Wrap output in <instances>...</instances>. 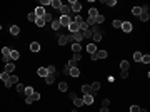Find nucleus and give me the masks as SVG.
<instances>
[{
	"label": "nucleus",
	"mask_w": 150,
	"mask_h": 112,
	"mask_svg": "<svg viewBox=\"0 0 150 112\" xmlns=\"http://www.w3.org/2000/svg\"><path fill=\"white\" fill-rule=\"evenodd\" d=\"M70 8H72V12L79 13L80 10H82V4H80L79 0H72V2H70Z\"/></svg>",
	"instance_id": "obj_1"
},
{
	"label": "nucleus",
	"mask_w": 150,
	"mask_h": 112,
	"mask_svg": "<svg viewBox=\"0 0 150 112\" xmlns=\"http://www.w3.org/2000/svg\"><path fill=\"white\" fill-rule=\"evenodd\" d=\"M120 28H122V32H125V34H130L132 30H134V27H132V24H130V22H122Z\"/></svg>",
	"instance_id": "obj_2"
},
{
	"label": "nucleus",
	"mask_w": 150,
	"mask_h": 112,
	"mask_svg": "<svg viewBox=\"0 0 150 112\" xmlns=\"http://www.w3.org/2000/svg\"><path fill=\"white\" fill-rule=\"evenodd\" d=\"M59 22H60V25H62V27H68V25H70V22H72V19L70 17H67V15H62L59 19Z\"/></svg>",
	"instance_id": "obj_3"
},
{
	"label": "nucleus",
	"mask_w": 150,
	"mask_h": 112,
	"mask_svg": "<svg viewBox=\"0 0 150 112\" xmlns=\"http://www.w3.org/2000/svg\"><path fill=\"white\" fill-rule=\"evenodd\" d=\"M105 57H107V50H97V52L92 55V59L99 60V59H105Z\"/></svg>",
	"instance_id": "obj_4"
},
{
	"label": "nucleus",
	"mask_w": 150,
	"mask_h": 112,
	"mask_svg": "<svg viewBox=\"0 0 150 112\" xmlns=\"http://www.w3.org/2000/svg\"><path fill=\"white\" fill-rule=\"evenodd\" d=\"M33 13L37 15V19H44V15H45L47 12H45V8H44V7H40V5H39V7L35 8V12H33Z\"/></svg>",
	"instance_id": "obj_5"
},
{
	"label": "nucleus",
	"mask_w": 150,
	"mask_h": 112,
	"mask_svg": "<svg viewBox=\"0 0 150 112\" xmlns=\"http://www.w3.org/2000/svg\"><path fill=\"white\" fill-rule=\"evenodd\" d=\"M13 70H15V64H13V62H8V64H5V70H4V72H7V74H10V75H12Z\"/></svg>",
	"instance_id": "obj_6"
},
{
	"label": "nucleus",
	"mask_w": 150,
	"mask_h": 112,
	"mask_svg": "<svg viewBox=\"0 0 150 112\" xmlns=\"http://www.w3.org/2000/svg\"><path fill=\"white\" fill-rule=\"evenodd\" d=\"M62 0H50V7L52 8H55V10H60L62 8Z\"/></svg>",
	"instance_id": "obj_7"
},
{
	"label": "nucleus",
	"mask_w": 150,
	"mask_h": 112,
	"mask_svg": "<svg viewBox=\"0 0 150 112\" xmlns=\"http://www.w3.org/2000/svg\"><path fill=\"white\" fill-rule=\"evenodd\" d=\"M83 105H92L93 104V95H90V94H87V95H83Z\"/></svg>",
	"instance_id": "obj_8"
},
{
	"label": "nucleus",
	"mask_w": 150,
	"mask_h": 112,
	"mask_svg": "<svg viewBox=\"0 0 150 112\" xmlns=\"http://www.w3.org/2000/svg\"><path fill=\"white\" fill-rule=\"evenodd\" d=\"M68 32H72V34H75V32H79V24H77V22H73V20H72L70 22V25H68Z\"/></svg>",
	"instance_id": "obj_9"
},
{
	"label": "nucleus",
	"mask_w": 150,
	"mask_h": 112,
	"mask_svg": "<svg viewBox=\"0 0 150 112\" xmlns=\"http://www.w3.org/2000/svg\"><path fill=\"white\" fill-rule=\"evenodd\" d=\"M70 12H72L70 5H62V8H60V13H62V15H67V17H70Z\"/></svg>",
	"instance_id": "obj_10"
},
{
	"label": "nucleus",
	"mask_w": 150,
	"mask_h": 112,
	"mask_svg": "<svg viewBox=\"0 0 150 112\" xmlns=\"http://www.w3.org/2000/svg\"><path fill=\"white\" fill-rule=\"evenodd\" d=\"M30 50H32L33 54L40 52V44H39V42H32V44H30Z\"/></svg>",
	"instance_id": "obj_11"
},
{
	"label": "nucleus",
	"mask_w": 150,
	"mask_h": 112,
	"mask_svg": "<svg viewBox=\"0 0 150 112\" xmlns=\"http://www.w3.org/2000/svg\"><path fill=\"white\" fill-rule=\"evenodd\" d=\"M97 15H99V10H97V8H95V7H92L90 10H88V17L95 20V19H97Z\"/></svg>",
	"instance_id": "obj_12"
},
{
	"label": "nucleus",
	"mask_w": 150,
	"mask_h": 112,
	"mask_svg": "<svg viewBox=\"0 0 150 112\" xmlns=\"http://www.w3.org/2000/svg\"><path fill=\"white\" fill-rule=\"evenodd\" d=\"M72 50H73V54H82V45L77 44V42H73V45H72Z\"/></svg>",
	"instance_id": "obj_13"
},
{
	"label": "nucleus",
	"mask_w": 150,
	"mask_h": 112,
	"mask_svg": "<svg viewBox=\"0 0 150 112\" xmlns=\"http://www.w3.org/2000/svg\"><path fill=\"white\" fill-rule=\"evenodd\" d=\"M73 39H75V42H77V44H80V42L83 40V34L80 32V30H79V32H75V34H73Z\"/></svg>",
	"instance_id": "obj_14"
},
{
	"label": "nucleus",
	"mask_w": 150,
	"mask_h": 112,
	"mask_svg": "<svg viewBox=\"0 0 150 112\" xmlns=\"http://www.w3.org/2000/svg\"><path fill=\"white\" fill-rule=\"evenodd\" d=\"M82 92H83V95H87V94H90V95H95V94L92 92L90 85H82Z\"/></svg>",
	"instance_id": "obj_15"
},
{
	"label": "nucleus",
	"mask_w": 150,
	"mask_h": 112,
	"mask_svg": "<svg viewBox=\"0 0 150 112\" xmlns=\"http://www.w3.org/2000/svg\"><path fill=\"white\" fill-rule=\"evenodd\" d=\"M10 52H12V50L8 47H4L2 49V59H8V57H10Z\"/></svg>",
	"instance_id": "obj_16"
},
{
	"label": "nucleus",
	"mask_w": 150,
	"mask_h": 112,
	"mask_svg": "<svg viewBox=\"0 0 150 112\" xmlns=\"http://www.w3.org/2000/svg\"><path fill=\"white\" fill-rule=\"evenodd\" d=\"M37 74H39L40 77H44V79H45V77L48 75V72H47V67H40L39 70H37Z\"/></svg>",
	"instance_id": "obj_17"
},
{
	"label": "nucleus",
	"mask_w": 150,
	"mask_h": 112,
	"mask_svg": "<svg viewBox=\"0 0 150 112\" xmlns=\"http://www.w3.org/2000/svg\"><path fill=\"white\" fill-rule=\"evenodd\" d=\"M87 52L90 54V55H93V54L97 52V45H93V44H88V45H87Z\"/></svg>",
	"instance_id": "obj_18"
},
{
	"label": "nucleus",
	"mask_w": 150,
	"mask_h": 112,
	"mask_svg": "<svg viewBox=\"0 0 150 112\" xmlns=\"http://www.w3.org/2000/svg\"><path fill=\"white\" fill-rule=\"evenodd\" d=\"M68 74H70L72 77H79V75H80V69H79V67H72Z\"/></svg>",
	"instance_id": "obj_19"
},
{
	"label": "nucleus",
	"mask_w": 150,
	"mask_h": 112,
	"mask_svg": "<svg viewBox=\"0 0 150 112\" xmlns=\"http://www.w3.org/2000/svg\"><path fill=\"white\" fill-rule=\"evenodd\" d=\"M10 59H12V62H15L17 59H20V52L18 50H12L10 52Z\"/></svg>",
	"instance_id": "obj_20"
},
{
	"label": "nucleus",
	"mask_w": 150,
	"mask_h": 112,
	"mask_svg": "<svg viewBox=\"0 0 150 112\" xmlns=\"http://www.w3.org/2000/svg\"><path fill=\"white\" fill-rule=\"evenodd\" d=\"M60 27H62V25H60L59 19H53V20H52V28H53V30H55V32H57V30H59Z\"/></svg>",
	"instance_id": "obj_21"
},
{
	"label": "nucleus",
	"mask_w": 150,
	"mask_h": 112,
	"mask_svg": "<svg viewBox=\"0 0 150 112\" xmlns=\"http://www.w3.org/2000/svg\"><path fill=\"white\" fill-rule=\"evenodd\" d=\"M10 34H12L13 37H15V35H18V34H20V28H18V25H12V27H10Z\"/></svg>",
	"instance_id": "obj_22"
},
{
	"label": "nucleus",
	"mask_w": 150,
	"mask_h": 112,
	"mask_svg": "<svg viewBox=\"0 0 150 112\" xmlns=\"http://www.w3.org/2000/svg\"><path fill=\"white\" fill-rule=\"evenodd\" d=\"M128 67H130V62H128V60H122V62H120V69H122V70H128Z\"/></svg>",
	"instance_id": "obj_23"
},
{
	"label": "nucleus",
	"mask_w": 150,
	"mask_h": 112,
	"mask_svg": "<svg viewBox=\"0 0 150 112\" xmlns=\"http://www.w3.org/2000/svg\"><path fill=\"white\" fill-rule=\"evenodd\" d=\"M35 92V90H33V89L30 87V85H27V87H25V90H24V94H25V97H30L32 94Z\"/></svg>",
	"instance_id": "obj_24"
},
{
	"label": "nucleus",
	"mask_w": 150,
	"mask_h": 112,
	"mask_svg": "<svg viewBox=\"0 0 150 112\" xmlns=\"http://www.w3.org/2000/svg\"><path fill=\"white\" fill-rule=\"evenodd\" d=\"M53 80H55V74H48V75L45 77V82H47V84H53Z\"/></svg>",
	"instance_id": "obj_25"
},
{
	"label": "nucleus",
	"mask_w": 150,
	"mask_h": 112,
	"mask_svg": "<svg viewBox=\"0 0 150 112\" xmlns=\"http://www.w3.org/2000/svg\"><path fill=\"white\" fill-rule=\"evenodd\" d=\"M59 45H67V35H59Z\"/></svg>",
	"instance_id": "obj_26"
},
{
	"label": "nucleus",
	"mask_w": 150,
	"mask_h": 112,
	"mask_svg": "<svg viewBox=\"0 0 150 112\" xmlns=\"http://www.w3.org/2000/svg\"><path fill=\"white\" fill-rule=\"evenodd\" d=\"M67 87H68L67 82H60V84H59V90H60V92H67Z\"/></svg>",
	"instance_id": "obj_27"
},
{
	"label": "nucleus",
	"mask_w": 150,
	"mask_h": 112,
	"mask_svg": "<svg viewBox=\"0 0 150 112\" xmlns=\"http://www.w3.org/2000/svg\"><path fill=\"white\" fill-rule=\"evenodd\" d=\"M132 13H134L135 17H140V13H142V8H140V7H134V8H132Z\"/></svg>",
	"instance_id": "obj_28"
},
{
	"label": "nucleus",
	"mask_w": 150,
	"mask_h": 112,
	"mask_svg": "<svg viewBox=\"0 0 150 112\" xmlns=\"http://www.w3.org/2000/svg\"><path fill=\"white\" fill-rule=\"evenodd\" d=\"M90 89H92V92H97V90H99V89H100V82H93V84H92L90 85Z\"/></svg>",
	"instance_id": "obj_29"
},
{
	"label": "nucleus",
	"mask_w": 150,
	"mask_h": 112,
	"mask_svg": "<svg viewBox=\"0 0 150 112\" xmlns=\"http://www.w3.org/2000/svg\"><path fill=\"white\" fill-rule=\"evenodd\" d=\"M142 57H143L142 52H135V54H134V60H135V62H140V60H142Z\"/></svg>",
	"instance_id": "obj_30"
},
{
	"label": "nucleus",
	"mask_w": 150,
	"mask_h": 112,
	"mask_svg": "<svg viewBox=\"0 0 150 112\" xmlns=\"http://www.w3.org/2000/svg\"><path fill=\"white\" fill-rule=\"evenodd\" d=\"M103 22H105V17H103V15H100V13H99V15H97V19H95V24L99 25V24H103Z\"/></svg>",
	"instance_id": "obj_31"
},
{
	"label": "nucleus",
	"mask_w": 150,
	"mask_h": 112,
	"mask_svg": "<svg viewBox=\"0 0 150 112\" xmlns=\"http://www.w3.org/2000/svg\"><path fill=\"white\" fill-rule=\"evenodd\" d=\"M92 37H93V40H95V42H100V40H102V32H95Z\"/></svg>",
	"instance_id": "obj_32"
},
{
	"label": "nucleus",
	"mask_w": 150,
	"mask_h": 112,
	"mask_svg": "<svg viewBox=\"0 0 150 112\" xmlns=\"http://www.w3.org/2000/svg\"><path fill=\"white\" fill-rule=\"evenodd\" d=\"M83 34V39H90L92 35H93V32H92L90 28H88V30H85V32H82Z\"/></svg>",
	"instance_id": "obj_33"
},
{
	"label": "nucleus",
	"mask_w": 150,
	"mask_h": 112,
	"mask_svg": "<svg viewBox=\"0 0 150 112\" xmlns=\"http://www.w3.org/2000/svg\"><path fill=\"white\" fill-rule=\"evenodd\" d=\"M0 79L4 80V82H7V80L10 79V74H7V72H2V74H0Z\"/></svg>",
	"instance_id": "obj_34"
},
{
	"label": "nucleus",
	"mask_w": 150,
	"mask_h": 112,
	"mask_svg": "<svg viewBox=\"0 0 150 112\" xmlns=\"http://www.w3.org/2000/svg\"><path fill=\"white\" fill-rule=\"evenodd\" d=\"M138 19L142 20V22H147V20H148V19H150V17H148V13H145V12H142V13H140V17H138Z\"/></svg>",
	"instance_id": "obj_35"
},
{
	"label": "nucleus",
	"mask_w": 150,
	"mask_h": 112,
	"mask_svg": "<svg viewBox=\"0 0 150 112\" xmlns=\"http://www.w3.org/2000/svg\"><path fill=\"white\" fill-rule=\"evenodd\" d=\"M27 20H30V22H35V20H37V15H35L33 12H30V13L27 15Z\"/></svg>",
	"instance_id": "obj_36"
},
{
	"label": "nucleus",
	"mask_w": 150,
	"mask_h": 112,
	"mask_svg": "<svg viewBox=\"0 0 150 112\" xmlns=\"http://www.w3.org/2000/svg\"><path fill=\"white\" fill-rule=\"evenodd\" d=\"M44 20H45V24H47V22H52V20H53V17H52V13H45L44 15Z\"/></svg>",
	"instance_id": "obj_37"
},
{
	"label": "nucleus",
	"mask_w": 150,
	"mask_h": 112,
	"mask_svg": "<svg viewBox=\"0 0 150 112\" xmlns=\"http://www.w3.org/2000/svg\"><path fill=\"white\" fill-rule=\"evenodd\" d=\"M73 104L77 105V107H82V105H83V100H82V99H77V97H75V99H73Z\"/></svg>",
	"instance_id": "obj_38"
},
{
	"label": "nucleus",
	"mask_w": 150,
	"mask_h": 112,
	"mask_svg": "<svg viewBox=\"0 0 150 112\" xmlns=\"http://www.w3.org/2000/svg\"><path fill=\"white\" fill-rule=\"evenodd\" d=\"M103 4H105L107 7H114V5H117V0H107V2H103Z\"/></svg>",
	"instance_id": "obj_39"
},
{
	"label": "nucleus",
	"mask_w": 150,
	"mask_h": 112,
	"mask_svg": "<svg viewBox=\"0 0 150 112\" xmlns=\"http://www.w3.org/2000/svg\"><path fill=\"white\" fill-rule=\"evenodd\" d=\"M10 82H12V85H13V84L17 85V84H18V77H17V75H13V74H12V75H10Z\"/></svg>",
	"instance_id": "obj_40"
},
{
	"label": "nucleus",
	"mask_w": 150,
	"mask_h": 112,
	"mask_svg": "<svg viewBox=\"0 0 150 112\" xmlns=\"http://www.w3.org/2000/svg\"><path fill=\"white\" fill-rule=\"evenodd\" d=\"M35 24H37V27H44V25H45V20L44 19H37Z\"/></svg>",
	"instance_id": "obj_41"
},
{
	"label": "nucleus",
	"mask_w": 150,
	"mask_h": 112,
	"mask_svg": "<svg viewBox=\"0 0 150 112\" xmlns=\"http://www.w3.org/2000/svg\"><path fill=\"white\" fill-rule=\"evenodd\" d=\"M24 90H25V85L17 84V92H18V94H24Z\"/></svg>",
	"instance_id": "obj_42"
},
{
	"label": "nucleus",
	"mask_w": 150,
	"mask_h": 112,
	"mask_svg": "<svg viewBox=\"0 0 150 112\" xmlns=\"http://www.w3.org/2000/svg\"><path fill=\"white\" fill-rule=\"evenodd\" d=\"M30 99H32V100H39V99H40V92H33V94L30 95Z\"/></svg>",
	"instance_id": "obj_43"
},
{
	"label": "nucleus",
	"mask_w": 150,
	"mask_h": 112,
	"mask_svg": "<svg viewBox=\"0 0 150 112\" xmlns=\"http://www.w3.org/2000/svg\"><path fill=\"white\" fill-rule=\"evenodd\" d=\"M112 25H114L115 28H120V25H122V20H114V22H112Z\"/></svg>",
	"instance_id": "obj_44"
},
{
	"label": "nucleus",
	"mask_w": 150,
	"mask_h": 112,
	"mask_svg": "<svg viewBox=\"0 0 150 112\" xmlns=\"http://www.w3.org/2000/svg\"><path fill=\"white\" fill-rule=\"evenodd\" d=\"M140 62H143V64H148V62H150V55H148V54H147V55H143Z\"/></svg>",
	"instance_id": "obj_45"
},
{
	"label": "nucleus",
	"mask_w": 150,
	"mask_h": 112,
	"mask_svg": "<svg viewBox=\"0 0 150 112\" xmlns=\"http://www.w3.org/2000/svg\"><path fill=\"white\" fill-rule=\"evenodd\" d=\"M68 67H77V60H73V59H70V60H68Z\"/></svg>",
	"instance_id": "obj_46"
},
{
	"label": "nucleus",
	"mask_w": 150,
	"mask_h": 112,
	"mask_svg": "<svg viewBox=\"0 0 150 112\" xmlns=\"http://www.w3.org/2000/svg\"><path fill=\"white\" fill-rule=\"evenodd\" d=\"M120 77H122V79H127V77H128V70H120Z\"/></svg>",
	"instance_id": "obj_47"
},
{
	"label": "nucleus",
	"mask_w": 150,
	"mask_h": 112,
	"mask_svg": "<svg viewBox=\"0 0 150 112\" xmlns=\"http://www.w3.org/2000/svg\"><path fill=\"white\" fill-rule=\"evenodd\" d=\"M47 72L48 74H55V67H53V65H48V67H47Z\"/></svg>",
	"instance_id": "obj_48"
},
{
	"label": "nucleus",
	"mask_w": 150,
	"mask_h": 112,
	"mask_svg": "<svg viewBox=\"0 0 150 112\" xmlns=\"http://www.w3.org/2000/svg\"><path fill=\"white\" fill-rule=\"evenodd\" d=\"M108 105H110V100H108V99H103V102H102V107H107V109H108Z\"/></svg>",
	"instance_id": "obj_49"
},
{
	"label": "nucleus",
	"mask_w": 150,
	"mask_h": 112,
	"mask_svg": "<svg viewBox=\"0 0 150 112\" xmlns=\"http://www.w3.org/2000/svg\"><path fill=\"white\" fill-rule=\"evenodd\" d=\"M45 5H50V0H40V7H45Z\"/></svg>",
	"instance_id": "obj_50"
},
{
	"label": "nucleus",
	"mask_w": 150,
	"mask_h": 112,
	"mask_svg": "<svg viewBox=\"0 0 150 112\" xmlns=\"http://www.w3.org/2000/svg\"><path fill=\"white\" fill-rule=\"evenodd\" d=\"M67 42H72V44L75 42V39H73V34H70V35H67Z\"/></svg>",
	"instance_id": "obj_51"
},
{
	"label": "nucleus",
	"mask_w": 150,
	"mask_h": 112,
	"mask_svg": "<svg viewBox=\"0 0 150 112\" xmlns=\"http://www.w3.org/2000/svg\"><path fill=\"white\" fill-rule=\"evenodd\" d=\"M138 110H140L138 105H132V107H130V112H138Z\"/></svg>",
	"instance_id": "obj_52"
},
{
	"label": "nucleus",
	"mask_w": 150,
	"mask_h": 112,
	"mask_svg": "<svg viewBox=\"0 0 150 112\" xmlns=\"http://www.w3.org/2000/svg\"><path fill=\"white\" fill-rule=\"evenodd\" d=\"M80 59H82V54H73V60H77V62H79Z\"/></svg>",
	"instance_id": "obj_53"
},
{
	"label": "nucleus",
	"mask_w": 150,
	"mask_h": 112,
	"mask_svg": "<svg viewBox=\"0 0 150 112\" xmlns=\"http://www.w3.org/2000/svg\"><path fill=\"white\" fill-rule=\"evenodd\" d=\"M5 87H7V89H10V87H12V82H10V79H8L7 82H5Z\"/></svg>",
	"instance_id": "obj_54"
},
{
	"label": "nucleus",
	"mask_w": 150,
	"mask_h": 112,
	"mask_svg": "<svg viewBox=\"0 0 150 112\" xmlns=\"http://www.w3.org/2000/svg\"><path fill=\"white\" fill-rule=\"evenodd\" d=\"M63 72H65V74H68V72H70V67H68V64L65 65V67H63Z\"/></svg>",
	"instance_id": "obj_55"
},
{
	"label": "nucleus",
	"mask_w": 150,
	"mask_h": 112,
	"mask_svg": "<svg viewBox=\"0 0 150 112\" xmlns=\"http://www.w3.org/2000/svg\"><path fill=\"white\" fill-rule=\"evenodd\" d=\"M25 102H27V104H32V102H33V100H32L30 97H25Z\"/></svg>",
	"instance_id": "obj_56"
},
{
	"label": "nucleus",
	"mask_w": 150,
	"mask_h": 112,
	"mask_svg": "<svg viewBox=\"0 0 150 112\" xmlns=\"http://www.w3.org/2000/svg\"><path fill=\"white\" fill-rule=\"evenodd\" d=\"M100 112H108V109H107V107H102V109H100Z\"/></svg>",
	"instance_id": "obj_57"
},
{
	"label": "nucleus",
	"mask_w": 150,
	"mask_h": 112,
	"mask_svg": "<svg viewBox=\"0 0 150 112\" xmlns=\"http://www.w3.org/2000/svg\"><path fill=\"white\" fill-rule=\"evenodd\" d=\"M138 112H147V109H140V110H138Z\"/></svg>",
	"instance_id": "obj_58"
},
{
	"label": "nucleus",
	"mask_w": 150,
	"mask_h": 112,
	"mask_svg": "<svg viewBox=\"0 0 150 112\" xmlns=\"http://www.w3.org/2000/svg\"><path fill=\"white\" fill-rule=\"evenodd\" d=\"M0 30H2V25H0Z\"/></svg>",
	"instance_id": "obj_59"
}]
</instances>
